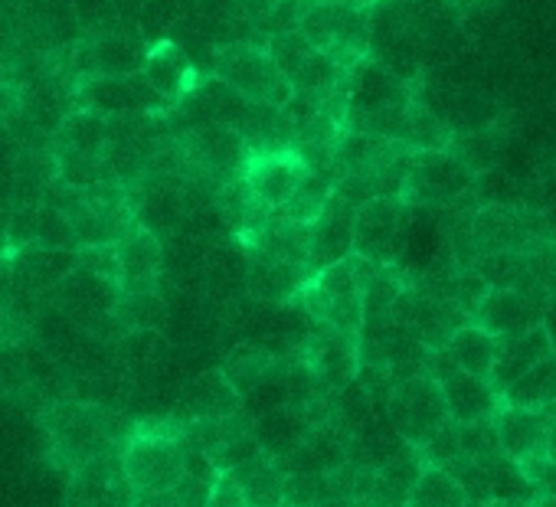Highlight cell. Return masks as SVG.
Here are the masks:
<instances>
[{"label": "cell", "mask_w": 556, "mask_h": 507, "mask_svg": "<svg viewBox=\"0 0 556 507\" xmlns=\"http://www.w3.org/2000/svg\"><path fill=\"white\" fill-rule=\"evenodd\" d=\"M53 151L102 154L105 151V118L73 105L53 128Z\"/></svg>", "instance_id": "obj_31"}, {"label": "cell", "mask_w": 556, "mask_h": 507, "mask_svg": "<svg viewBox=\"0 0 556 507\" xmlns=\"http://www.w3.org/2000/svg\"><path fill=\"white\" fill-rule=\"evenodd\" d=\"M249 507H282V481L286 465L268 452H255L252 458L229 468Z\"/></svg>", "instance_id": "obj_28"}, {"label": "cell", "mask_w": 556, "mask_h": 507, "mask_svg": "<svg viewBox=\"0 0 556 507\" xmlns=\"http://www.w3.org/2000/svg\"><path fill=\"white\" fill-rule=\"evenodd\" d=\"M527 266V295L553 305L556 302V239H543L523 249Z\"/></svg>", "instance_id": "obj_38"}, {"label": "cell", "mask_w": 556, "mask_h": 507, "mask_svg": "<svg viewBox=\"0 0 556 507\" xmlns=\"http://www.w3.org/2000/svg\"><path fill=\"white\" fill-rule=\"evenodd\" d=\"M239 409H242V400L232 390V383L223 377V370H206L180 390L170 409V419L177 426H193V422H213V419L232 416Z\"/></svg>", "instance_id": "obj_20"}, {"label": "cell", "mask_w": 556, "mask_h": 507, "mask_svg": "<svg viewBox=\"0 0 556 507\" xmlns=\"http://www.w3.org/2000/svg\"><path fill=\"white\" fill-rule=\"evenodd\" d=\"M53 305L56 312L73 321L79 331L86 334H96V338H105V328L109 325H122V315H118V305H122V289L118 282H109V279H99L79 266H73L56 286H53ZM128 331V328H125Z\"/></svg>", "instance_id": "obj_5"}, {"label": "cell", "mask_w": 556, "mask_h": 507, "mask_svg": "<svg viewBox=\"0 0 556 507\" xmlns=\"http://www.w3.org/2000/svg\"><path fill=\"white\" fill-rule=\"evenodd\" d=\"M148 43L138 37L135 24H122L92 34L76 50V76H131L141 69Z\"/></svg>", "instance_id": "obj_12"}, {"label": "cell", "mask_w": 556, "mask_h": 507, "mask_svg": "<svg viewBox=\"0 0 556 507\" xmlns=\"http://www.w3.org/2000/svg\"><path fill=\"white\" fill-rule=\"evenodd\" d=\"M180 148H184V161H187V177L206 183L213 193L242 177L245 164L252 157L249 144L242 141L239 131L232 128H219V125H203V128H187L177 135Z\"/></svg>", "instance_id": "obj_6"}, {"label": "cell", "mask_w": 556, "mask_h": 507, "mask_svg": "<svg viewBox=\"0 0 556 507\" xmlns=\"http://www.w3.org/2000/svg\"><path fill=\"white\" fill-rule=\"evenodd\" d=\"M73 17H76L79 30H83L86 37L125 24V17H122V11H118L115 0H73Z\"/></svg>", "instance_id": "obj_41"}, {"label": "cell", "mask_w": 556, "mask_h": 507, "mask_svg": "<svg viewBox=\"0 0 556 507\" xmlns=\"http://www.w3.org/2000/svg\"><path fill=\"white\" fill-rule=\"evenodd\" d=\"M193 0H141V8L135 11L131 24L138 37L151 47L157 40H170L177 24L190 14Z\"/></svg>", "instance_id": "obj_35"}, {"label": "cell", "mask_w": 556, "mask_h": 507, "mask_svg": "<svg viewBox=\"0 0 556 507\" xmlns=\"http://www.w3.org/2000/svg\"><path fill=\"white\" fill-rule=\"evenodd\" d=\"M187 439L184 426L170 422H144L131 432L122 465L135 497H167L184 474L187 465Z\"/></svg>", "instance_id": "obj_1"}, {"label": "cell", "mask_w": 556, "mask_h": 507, "mask_svg": "<svg viewBox=\"0 0 556 507\" xmlns=\"http://www.w3.org/2000/svg\"><path fill=\"white\" fill-rule=\"evenodd\" d=\"M200 282H203V292L216 305H229L239 295H245V282H249L245 245L239 239L236 242H213L206 249L203 263H200Z\"/></svg>", "instance_id": "obj_23"}, {"label": "cell", "mask_w": 556, "mask_h": 507, "mask_svg": "<svg viewBox=\"0 0 556 507\" xmlns=\"http://www.w3.org/2000/svg\"><path fill=\"white\" fill-rule=\"evenodd\" d=\"M141 76L151 83V89L170 105V112L177 109V102L203 79L197 63L190 60V53L174 43V40H157L148 47L144 63H141ZM167 112V115H170Z\"/></svg>", "instance_id": "obj_22"}, {"label": "cell", "mask_w": 556, "mask_h": 507, "mask_svg": "<svg viewBox=\"0 0 556 507\" xmlns=\"http://www.w3.org/2000/svg\"><path fill=\"white\" fill-rule=\"evenodd\" d=\"M331 193H334V180L325 177V174H318V170H308L305 180L299 183V190L275 210V216L295 219V223H312L325 210V203L331 200Z\"/></svg>", "instance_id": "obj_37"}, {"label": "cell", "mask_w": 556, "mask_h": 507, "mask_svg": "<svg viewBox=\"0 0 556 507\" xmlns=\"http://www.w3.org/2000/svg\"><path fill=\"white\" fill-rule=\"evenodd\" d=\"M484 507H517V504H510V500H497V497H488V500H484Z\"/></svg>", "instance_id": "obj_47"}, {"label": "cell", "mask_w": 556, "mask_h": 507, "mask_svg": "<svg viewBox=\"0 0 556 507\" xmlns=\"http://www.w3.org/2000/svg\"><path fill=\"white\" fill-rule=\"evenodd\" d=\"M76 266L99 276V279H109V282H118V245L115 242H92V245H79L76 249Z\"/></svg>", "instance_id": "obj_42"}, {"label": "cell", "mask_w": 556, "mask_h": 507, "mask_svg": "<svg viewBox=\"0 0 556 507\" xmlns=\"http://www.w3.org/2000/svg\"><path fill=\"white\" fill-rule=\"evenodd\" d=\"M383 416L409 445H422L439 426L452 419L445 396L429 373L393 383V390L383 400Z\"/></svg>", "instance_id": "obj_9"}, {"label": "cell", "mask_w": 556, "mask_h": 507, "mask_svg": "<svg viewBox=\"0 0 556 507\" xmlns=\"http://www.w3.org/2000/svg\"><path fill=\"white\" fill-rule=\"evenodd\" d=\"M135 491L125 478L122 455L115 448L73 468L70 507H131Z\"/></svg>", "instance_id": "obj_14"}, {"label": "cell", "mask_w": 556, "mask_h": 507, "mask_svg": "<svg viewBox=\"0 0 556 507\" xmlns=\"http://www.w3.org/2000/svg\"><path fill=\"white\" fill-rule=\"evenodd\" d=\"M190 445V442H187ZM216 465L203 455V452H197L193 445L187 448V465H184V474H180V481L174 484V491L164 497L170 507H203L206 504V497H210V491H213V481H216Z\"/></svg>", "instance_id": "obj_34"}, {"label": "cell", "mask_w": 556, "mask_h": 507, "mask_svg": "<svg viewBox=\"0 0 556 507\" xmlns=\"http://www.w3.org/2000/svg\"><path fill=\"white\" fill-rule=\"evenodd\" d=\"M37 245H47V249H70V252L79 249V239H76V229H73L70 213L60 210V206L50 203V200H40V206H37Z\"/></svg>", "instance_id": "obj_39"}, {"label": "cell", "mask_w": 556, "mask_h": 507, "mask_svg": "<svg viewBox=\"0 0 556 507\" xmlns=\"http://www.w3.org/2000/svg\"><path fill=\"white\" fill-rule=\"evenodd\" d=\"M252 432H255V442H258L262 452H268V455H275L278 461H282L305 442V435L312 432V422L295 406H278V409H268V413L255 416Z\"/></svg>", "instance_id": "obj_29"}, {"label": "cell", "mask_w": 556, "mask_h": 507, "mask_svg": "<svg viewBox=\"0 0 556 507\" xmlns=\"http://www.w3.org/2000/svg\"><path fill=\"white\" fill-rule=\"evenodd\" d=\"M475 190V174L448 151H413L400 200L406 206H452Z\"/></svg>", "instance_id": "obj_7"}, {"label": "cell", "mask_w": 556, "mask_h": 507, "mask_svg": "<svg viewBox=\"0 0 556 507\" xmlns=\"http://www.w3.org/2000/svg\"><path fill=\"white\" fill-rule=\"evenodd\" d=\"M76 266V252L70 249H47V245H27L14 252L11 276L24 292H53V286Z\"/></svg>", "instance_id": "obj_27"}, {"label": "cell", "mask_w": 556, "mask_h": 507, "mask_svg": "<svg viewBox=\"0 0 556 507\" xmlns=\"http://www.w3.org/2000/svg\"><path fill=\"white\" fill-rule=\"evenodd\" d=\"M302 360H308L315 367V373L331 386V390H341L348 386L354 377H357V367H361V354H357V338L354 334H344L331 325H321V321H312L299 354Z\"/></svg>", "instance_id": "obj_16"}, {"label": "cell", "mask_w": 556, "mask_h": 507, "mask_svg": "<svg viewBox=\"0 0 556 507\" xmlns=\"http://www.w3.org/2000/svg\"><path fill=\"white\" fill-rule=\"evenodd\" d=\"M203 507H249V504H245V497H242L239 484L232 481V474H229V471H219V474H216V481H213V491H210V497H206V504H203Z\"/></svg>", "instance_id": "obj_44"}, {"label": "cell", "mask_w": 556, "mask_h": 507, "mask_svg": "<svg viewBox=\"0 0 556 507\" xmlns=\"http://www.w3.org/2000/svg\"><path fill=\"white\" fill-rule=\"evenodd\" d=\"M344 96H348V118H354V115H367V112H380V109L409 102L416 92H413V83L400 79L393 69H387L383 63L367 56V60L354 63L351 69H344Z\"/></svg>", "instance_id": "obj_15"}, {"label": "cell", "mask_w": 556, "mask_h": 507, "mask_svg": "<svg viewBox=\"0 0 556 507\" xmlns=\"http://www.w3.org/2000/svg\"><path fill=\"white\" fill-rule=\"evenodd\" d=\"M549 354H553V344H549V334L543 325L520 331L514 338H497V357H494V367L488 373L494 393L501 396L520 373H527L533 364H540Z\"/></svg>", "instance_id": "obj_25"}, {"label": "cell", "mask_w": 556, "mask_h": 507, "mask_svg": "<svg viewBox=\"0 0 556 507\" xmlns=\"http://www.w3.org/2000/svg\"><path fill=\"white\" fill-rule=\"evenodd\" d=\"M543 328H546V334H549V344H553V354H556V302L546 308V315H543Z\"/></svg>", "instance_id": "obj_45"}, {"label": "cell", "mask_w": 556, "mask_h": 507, "mask_svg": "<svg viewBox=\"0 0 556 507\" xmlns=\"http://www.w3.org/2000/svg\"><path fill=\"white\" fill-rule=\"evenodd\" d=\"M286 357H275L268 347H262L258 341H245V344H239L226 360H223V377L232 383V390L239 393V400L245 396V393H252L278 364H282Z\"/></svg>", "instance_id": "obj_30"}, {"label": "cell", "mask_w": 556, "mask_h": 507, "mask_svg": "<svg viewBox=\"0 0 556 507\" xmlns=\"http://www.w3.org/2000/svg\"><path fill=\"white\" fill-rule=\"evenodd\" d=\"M553 400H556V354H549L540 364H533L527 373H520L501 393V403H507V406H527V409H540V406H546Z\"/></svg>", "instance_id": "obj_33"}, {"label": "cell", "mask_w": 556, "mask_h": 507, "mask_svg": "<svg viewBox=\"0 0 556 507\" xmlns=\"http://www.w3.org/2000/svg\"><path fill=\"white\" fill-rule=\"evenodd\" d=\"M494 422V435L501 452L510 461H527L533 455H543V442H546V422L540 416V409H527V406H507L501 403L491 416Z\"/></svg>", "instance_id": "obj_24"}, {"label": "cell", "mask_w": 556, "mask_h": 507, "mask_svg": "<svg viewBox=\"0 0 556 507\" xmlns=\"http://www.w3.org/2000/svg\"><path fill=\"white\" fill-rule=\"evenodd\" d=\"M128 190V206L138 226L151 229L161 239H170L184 229L190 219V190L187 183L157 177V174H141Z\"/></svg>", "instance_id": "obj_11"}, {"label": "cell", "mask_w": 556, "mask_h": 507, "mask_svg": "<svg viewBox=\"0 0 556 507\" xmlns=\"http://www.w3.org/2000/svg\"><path fill=\"white\" fill-rule=\"evenodd\" d=\"M249 256V282H245V295L258 305H289L299 299V292L312 282V269L299 266V263H286L275 259L262 249L245 245Z\"/></svg>", "instance_id": "obj_18"}, {"label": "cell", "mask_w": 556, "mask_h": 507, "mask_svg": "<svg viewBox=\"0 0 556 507\" xmlns=\"http://www.w3.org/2000/svg\"><path fill=\"white\" fill-rule=\"evenodd\" d=\"M448 4L462 14V11H468V8H475V4H481V0H448Z\"/></svg>", "instance_id": "obj_46"}, {"label": "cell", "mask_w": 556, "mask_h": 507, "mask_svg": "<svg viewBox=\"0 0 556 507\" xmlns=\"http://www.w3.org/2000/svg\"><path fill=\"white\" fill-rule=\"evenodd\" d=\"M409 223V206L400 197H374L354 213V252L377 266H396L403 252V236Z\"/></svg>", "instance_id": "obj_10"}, {"label": "cell", "mask_w": 556, "mask_h": 507, "mask_svg": "<svg viewBox=\"0 0 556 507\" xmlns=\"http://www.w3.org/2000/svg\"><path fill=\"white\" fill-rule=\"evenodd\" d=\"M370 4L374 0H305L299 30L318 53L351 69L370 56Z\"/></svg>", "instance_id": "obj_2"}, {"label": "cell", "mask_w": 556, "mask_h": 507, "mask_svg": "<svg viewBox=\"0 0 556 507\" xmlns=\"http://www.w3.org/2000/svg\"><path fill=\"white\" fill-rule=\"evenodd\" d=\"M4 245L11 249V256L27 245H37V210H17L11 223L4 226Z\"/></svg>", "instance_id": "obj_43"}, {"label": "cell", "mask_w": 556, "mask_h": 507, "mask_svg": "<svg viewBox=\"0 0 556 507\" xmlns=\"http://www.w3.org/2000/svg\"><path fill=\"white\" fill-rule=\"evenodd\" d=\"M465 491L462 484L435 465H426L416 478V484L409 487L406 507H465Z\"/></svg>", "instance_id": "obj_36"}, {"label": "cell", "mask_w": 556, "mask_h": 507, "mask_svg": "<svg viewBox=\"0 0 556 507\" xmlns=\"http://www.w3.org/2000/svg\"><path fill=\"white\" fill-rule=\"evenodd\" d=\"M305 174H308V164L302 161L299 151H292V148H275V151L252 154L242 177H245L249 190L275 213L278 206H282L299 190V183L305 180Z\"/></svg>", "instance_id": "obj_17"}, {"label": "cell", "mask_w": 556, "mask_h": 507, "mask_svg": "<svg viewBox=\"0 0 556 507\" xmlns=\"http://www.w3.org/2000/svg\"><path fill=\"white\" fill-rule=\"evenodd\" d=\"M546 302L517 292V289H488V295L481 299L478 312H475V325L484 328L494 338H514L520 331H530L536 325H543L546 315Z\"/></svg>", "instance_id": "obj_21"}, {"label": "cell", "mask_w": 556, "mask_h": 507, "mask_svg": "<svg viewBox=\"0 0 556 507\" xmlns=\"http://www.w3.org/2000/svg\"><path fill=\"white\" fill-rule=\"evenodd\" d=\"M262 47L268 50V56L275 60L278 69H282L286 79H292L302 69V63L315 53V47L308 43V37L299 27L295 30H282V34H271Z\"/></svg>", "instance_id": "obj_40"}, {"label": "cell", "mask_w": 556, "mask_h": 507, "mask_svg": "<svg viewBox=\"0 0 556 507\" xmlns=\"http://www.w3.org/2000/svg\"><path fill=\"white\" fill-rule=\"evenodd\" d=\"M219 83H226L232 92H239L245 102L268 105V109H282L292 99V83L282 76V69L275 66L268 50L262 43L236 40L210 56V73Z\"/></svg>", "instance_id": "obj_3"}, {"label": "cell", "mask_w": 556, "mask_h": 507, "mask_svg": "<svg viewBox=\"0 0 556 507\" xmlns=\"http://www.w3.org/2000/svg\"><path fill=\"white\" fill-rule=\"evenodd\" d=\"M354 213H357L354 203L331 193L325 210L308 223L312 226V245H308L312 272H321L325 266H334L354 252Z\"/></svg>", "instance_id": "obj_19"}, {"label": "cell", "mask_w": 556, "mask_h": 507, "mask_svg": "<svg viewBox=\"0 0 556 507\" xmlns=\"http://www.w3.org/2000/svg\"><path fill=\"white\" fill-rule=\"evenodd\" d=\"M73 105L96 112L102 118L115 115H157L164 118L170 105L151 89V83L138 73L131 76H83L73 86Z\"/></svg>", "instance_id": "obj_8"}, {"label": "cell", "mask_w": 556, "mask_h": 507, "mask_svg": "<svg viewBox=\"0 0 556 507\" xmlns=\"http://www.w3.org/2000/svg\"><path fill=\"white\" fill-rule=\"evenodd\" d=\"M115 245H118V289H122V295L161 292L164 266H167L164 239L144 226H131Z\"/></svg>", "instance_id": "obj_13"}, {"label": "cell", "mask_w": 556, "mask_h": 507, "mask_svg": "<svg viewBox=\"0 0 556 507\" xmlns=\"http://www.w3.org/2000/svg\"><path fill=\"white\" fill-rule=\"evenodd\" d=\"M47 435L53 442V452L70 468L115 448V416L89 400H70L56 403L47 413Z\"/></svg>", "instance_id": "obj_4"}, {"label": "cell", "mask_w": 556, "mask_h": 507, "mask_svg": "<svg viewBox=\"0 0 556 507\" xmlns=\"http://www.w3.org/2000/svg\"><path fill=\"white\" fill-rule=\"evenodd\" d=\"M445 351H448V357H452L462 370L478 373V377H488L491 367H494V357H497V338L488 334L484 328H478V325L471 321V325H462V328L448 338Z\"/></svg>", "instance_id": "obj_32"}, {"label": "cell", "mask_w": 556, "mask_h": 507, "mask_svg": "<svg viewBox=\"0 0 556 507\" xmlns=\"http://www.w3.org/2000/svg\"><path fill=\"white\" fill-rule=\"evenodd\" d=\"M439 390L445 396V406H448V416L465 426V422H478V419H488L494 416V409L501 406V396L494 393L491 380L488 377H478V373H468L462 367H455L452 373H445L439 380Z\"/></svg>", "instance_id": "obj_26"}]
</instances>
